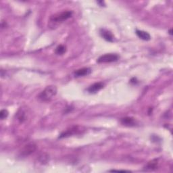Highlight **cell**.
Returning <instances> with one entry per match:
<instances>
[{"instance_id":"cell-1","label":"cell","mask_w":173,"mask_h":173,"mask_svg":"<svg viewBox=\"0 0 173 173\" xmlns=\"http://www.w3.org/2000/svg\"><path fill=\"white\" fill-rule=\"evenodd\" d=\"M57 93V88L54 85H49L42 92L39 93L38 98L43 101H50Z\"/></svg>"},{"instance_id":"cell-2","label":"cell","mask_w":173,"mask_h":173,"mask_svg":"<svg viewBox=\"0 0 173 173\" xmlns=\"http://www.w3.org/2000/svg\"><path fill=\"white\" fill-rule=\"evenodd\" d=\"M72 15V11H64L62 12L58 13L55 14L54 16H52L51 18V20L55 22H60L65 21L67 19L70 18Z\"/></svg>"},{"instance_id":"cell-3","label":"cell","mask_w":173,"mask_h":173,"mask_svg":"<svg viewBox=\"0 0 173 173\" xmlns=\"http://www.w3.org/2000/svg\"><path fill=\"white\" fill-rule=\"evenodd\" d=\"M119 59V56L115 54H106L99 57L97 62L98 63H110L116 62Z\"/></svg>"},{"instance_id":"cell-4","label":"cell","mask_w":173,"mask_h":173,"mask_svg":"<svg viewBox=\"0 0 173 173\" xmlns=\"http://www.w3.org/2000/svg\"><path fill=\"white\" fill-rule=\"evenodd\" d=\"M37 145L34 143H30L24 146V148L20 151V155L23 157H26L30 156L33 152L36 150Z\"/></svg>"},{"instance_id":"cell-5","label":"cell","mask_w":173,"mask_h":173,"mask_svg":"<svg viewBox=\"0 0 173 173\" xmlns=\"http://www.w3.org/2000/svg\"><path fill=\"white\" fill-rule=\"evenodd\" d=\"M104 87V84L103 83H101V82H98V83H95L94 84L91 85L88 88L87 91L90 93H95L99 91V90L103 89Z\"/></svg>"},{"instance_id":"cell-6","label":"cell","mask_w":173,"mask_h":173,"mask_svg":"<svg viewBox=\"0 0 173 173\" xmlns=\"http://www.w3.org/2000/svg\"><path fill=\"white\" fill-rule=\"evenodd\" d=\"M91 69L89 68H83L81 69H78L74 72V76L75 77H84V76H87L91 74Z\"/></svg>"},{"instance_id":"cell-7","label":"cell","mask_w":173,"mask_h":173,"mask_svg":"<svg viewBox=\"0 0 173 173\" xmlns=\"http://www.w3.org/2000/svg\"><path fill=\"white\" fill-rule=\"evenodd\" d=\"M100 35L104 39L108 42H114V35L109 31L105 30V29H101Z\"/></svg>"},{"instance_id":"cell-8","label":"cell","mask_w":173,"mask_h":173,"mask_svg":"<svg viewBox=\"0 0 173 173\" xmlns=\"http://www.w3.org/2000/svg\"><path fill=\"white\" fill-rule=\"evenodd\" d=\"M135 33L137 35V37L143 41H149L151 39L150 35H149L148 32L140 31V30H138V29H137L135 31Z\"/></svg>"},{"instance_id":"cell-9","label":"cell","mask_w":173,"mask_h":173,"mask_svg":"<svg viewBox=\"0 0 173 173\" xmlns=\"http://www.w3.org/2000/svg\"><path fill=\"white\" fill-rule=\"evenodd\" d=\"M121 122L123 125L128 126V127H134L135 126V121L132 117H125L121 120Z\"/></svg>"},{"instance_id":"cell-10","label":"cell","mask_w":173,"mask_h":173,"mask_svg":"<svg viewBox=\"0 0 173 173\" xmlns=\"http://www.w3.org/2000/svg\"><path fill=\"white\" fill-rule=\"evenodd\" d=\"M77 131V127H75V128H71V129L66 131V132H64V133H62V134L60 135L59 138H64V137H67L71 136L72 135L75 134V133H76V131Z\"/></svg>"},{"instance_id":"cell-11","label":"cell","mask_w":173,"mask_h":173,"mask_svg":"<svg viewBox=\"0 0 173 173\" xmlns=\"http://www.w3.org/2000/svg\"><path fill=\"white\" fill-rule=\"evenodd\" d=\"M157 167H158V160H154L148 164L147 166H145V169L153 171V170L156 169Z\"/></svg>"},{"instance_id":"cell-12","label":"cell","mask_w":173,"mask_h":173,"mask_svg":"<svg viewBox=\"0 0 173 173\" xmlns=\"http://www.w3.org/2000/svg\"><path fill=\"white\" fill-rule=\"evenodd\" d=\"M66 52V46H64L63 45H60L57 47L56 49H55V53L57 55H63Z\"/></svg>"},{"instance_id":"cell-13","label":"cell","mask_w":173,"mask_h":173,"mask_svg":"<svg viewBox=\"0 0 173 173\" xmlns=\"http://www.w3.org/2000/svg\"><path fill=\"white\" fill-rule=\"evenodd\" d=\"M17 118L18 120L20 122H22L25 121V114L24 111H22V110H20L18 111V112L17 113Z\"/></svg>"},{"instance_id":"cell-14","label":"cell","mask_w":173,"mask_h":173,"mask_svg":"<svg viewBox=\"0 0 173 173\" xmlns=\"http://www.w3.org/2000/svg\"><path fill=\"white\" fill-rule=\"evenodd\" d=\"M8 111L7 110H2L1 112H0V118L2 120H4L5 118H6L8 116Z\"/></svg>"},{"instance_id":"cell-15","label":"cell","mask_w":173,"mask_h":173,"mask_svg":"<svg viewBox=\"0 0 173 173\" xmlns=\"http://www.w3.org/2000/svg\"><path fill=\"white\" fill-rule=\"evenodd\" d=\"M48 158H49L48 155H46V154H44V158H43V155H42V156H39L40 161L43 164L47 163V162H48Z\"/></svg>"},{"instance_id":"cell-16","label":"cell","mask_w":173,"mask_h":173,"mask_svg":"<svg viewBox=\"0 0 173 173\" xmlns=\"http://www.w3.org/2000/svg\"><path fill=\"white\" fill-rule=\"evenodd\" d=\"M110 172H130L128 171H124V170H111Z\"/></svg>"},{"instance_id":"cell-17","label":"cell","mask_w":173,"mask_h":173,"mask_svg":"<svg viewBox=\"0 0 173 173\" xmlns=\"http://www.w3.org/2000/svg\"><path fill=\"white\" fill-rule=\"evenodd\" d=\"M169 34L171 35H172V29H171V30L169 31Z\"/></svg>"}]
</instances>
